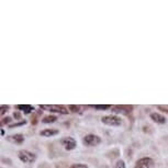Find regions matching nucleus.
Wrapping results in <instances>:
<instances>
[{
  "label": "nucleus",
  "mask_w": 168,
  "mask_h": 168,
  "mask_svg": "<svg viewBox=\"0 0 168 168\" xmlns=\"http://www.w3.org/2000/svg\"><path fill=\"white\" fill-rule=\"evenodd\" d=\"M102 123L105 124V125H109V126H120L122 124V120L121 118L116 116H102L101 119Z\"/></svg>",
  "instance_id": "obj_1"
},
{
  "label": "nucleus",
  "mask_w": 168,
  "mask_h": 168,
  "mask_svg": "<svg viewBox=\"0 0 168 168\" xmlns=\"http://www.w3.org/2000/svg\"><path fill=\"white\" fill-rule=\"evenodd\" d=\"M18 157L23 163H33L36 159V156L29 151H20L18 153Z\"/></svg>",
  "instance_id": "obj_2"
},
{
  "label": "nucleus",
  "mask_w": 168,
  "mask_h": 168,
  "mask_svg": "<svg viewBox=\"0 0 168 168\" xmlns=\"http://www.w3.org/2000/svg\"><path fill=\"white\" fill-rule=\"evenodd\" d=\"M101 142V139L95 134H88L84 137V144L86 146H97Z\"/></svg>",
  "instance_id": "obj_3"
},
{
  "label": "nucleus",
  "mask_w": 168,
  "mask_h": 168,
  "mask_svg": "<svg viewBox=\"0 0 168 168\" xmlns=\"http://www.w3.org/2000/svg\"><path fill=\"white\" fill-rule=\"evenodd\" d=\"M154 165L152 158L150 157H143L139 159L135 164V168H152Z\"/></svg>",
  "instance_id": "obj_4"
},
{
  "label": "nucleus",
  "mask_w": 168,
  "mask_h": 168,
  "mask_svg": "<svg viewBox=\"0 0 168 168\" xmlns=\"http://www.w3.org/2000/svg\"><path fill=\"white\" fill-rule=\"evenodd\" d=\"M60 143L65 147V150L67 151H73L77 145L76 141H75L73 137H64V139L60 141Z\"/></svg>",
  "instance_id": "obj_5"
},
{
  "label": "nucleus",
  "mask_w": 168,
  "mask_h": 168,
  "mask_svg": "<svg viewBox=\"0 0 168 168\" xmlns=\"http://www.w3.org/2000/svg\"><path fill=\"white\" fill-rule=\"evenodd\" d=\"M43 109H48V110H51L53 112H59V113H63V114H66L68 113L67 109L64 108L63 105H42Z\"/></svg>",
  "instance_id": "obj_6"
},
{
  "label": "nucleus",
  "mask_w": 168,
  "mask_h": 168,
  "mask_svg": "<svg viewBox=\"0 0 168 168\" xmlns=\"http://www.w3.org/2000/svg\"><path fill=\"white\" fill-rule=\"evenodd\" d=\"M151 119L158 124H165L166 123V118L164 116H162V114H159V113H156V112L152 113V114H151Z\"/></svg>",
  "instance_id": "obj_7"
},
{
  "label": "nucleus",
  "mask_w": 168,
  "mask_h": 168,
  "mask_svg": "<svg viewBox=\"0 0 168 168\" xmlns=\"http://www.w3.org/2000/svg\"><path fill=\"white\" fill-rule=\"evenodd\" d=\"M8 139L10 142L16 143V144H21V143L24 142V136L22 134H14V135L8 136Z\"/></svg>",
  "instance_id": "obj_8"
},
{
  "label": "nucleus",
  "mask_w": 168,
  "mask_h": 168,
  "mask_svg": "<svg viewBox=\"0 0 168 168\" xmlns=\"http://www.w3.org/2000/svg\"><path fill=\"white\" fill-rule=\"evenodd\" d=\"M58 134V130L56 129H46V130H43L42 132H41V135L42 136H54V135H57Z\"/></svg>",
  "instance_id": "obj_9"
},
{
  "label": "nucleus",
  "mask_w": 168,
  "mask_h": 168,
  "mask_svg": "<svg viewBox=\"0 0 168 168\" xmlns=\"http://www.w3.org/2000/svg\"><path fill=\"white\" fill-rule=\"evenodd\" d=\"M57 120V116H45L44 119H43V122H44V123H53V122H55V121Z\"/></svg>",
  "instance_id": "obj_10"
},
{
  "label": "nucleus",
  "mask_w": 168,
  "mask_h": 168,
  "mask_svg": "<svg viewBox=\"0 0 168 168\" xmlns=\"http://www.w3.org/2000/svg\"><path fill=\"white\" fill-rule=\"evenodd\" d=\"M18 108L20 109V110H22V111H23L24 113H26V114H28V113H30V112H31L32 110H33V108H32L31 105H19Z\"/></svg>",
  "instance_id": "obj_11"
},
{
  "label": "nucleus",
  "mask_w": 168,
  "mask_h": 168,
  "mask_svg": "<svg viewBox=\"0 0 168 168\" xmlns=\"http://www.w3.org/2000/svg\"><path fill=\"white\" fill-rule=\"evenodd\" d=\"M94 108L98 109V110H107V109L110 108V105H94Z\"/></svg>",
  "instance_id": "obj_12"
},
{
  "label": "nucleus",
  "mask_w": 168,
  "mask_h": 168,
  "mask_svg": "<svg viewBox=\"0 0 168 168\" xmlns=\"http://www.w3.org/2000/svg\"><path fill=\"white\" fill-rule=\"evenodd\" d=\"M116 168H125V163L123 160H118L116 164Z\"/></svg>",
  "instance_id": "obj_13"
},
{
  "label": "nucleus",
  "mask_w": 168,
  "mask_h": 168,
  "mask_svg": "<svg viewBox=\"0 0 168 168\" xmlns=\"http://www.w3.org/2000/svg\"><path fill=\"white\" fill-rule=\"evenodd\" d=\"M69 168H88V166L85 165V164H74Z\"/></svg>",
  "instance_id": "obj_14"
},
{
  "label": "nucleus",
  "mask_w": 168,
  "mask_h": 168,
  "mask_svg": "<svg viewBox=\"0 0 168 168\" xmlns=\"http://www.w3.org/2000/svg\"><path fill=\"white\" fill-rule=\"evenodd\" d=\"M8 109H9L8 105H1V107H0V113H1V114H5L6 111L8 110Z\"/></svg>",
  "instance_id": "obj_15"
},
{
  "label": "nucleus",
  "mask_w": 168,
  "mask_h": 168,
  "mask_svg": "<svg viewBox=\"0 0 168 168\" xmlns=\"http://www.w3.org/2000/svg\"><path fill=\"white\" fill-rule=\"evenodd\" d=\"M68 108L71 110V112H77V111L79 110V107H78V105H69Z\"/></svg>",
  "instance_id": "obj_16"
},
{
  "label": "nucleus",
  "mask_w": 168,
  "mask_h": 168,
  "mask_svg": "<svg viewBox=\"0 0 168 168\" xmlns=\"http://www.w3.org/2000/svg\"><path fill=\"white\" fill-rule=\"evenodd\" d=\"M9 121H10V119L9 118H7V119H5V120H3V123H8Z\"/></svg>",
  "instance_id": "obj_17"
}]
</instances>
